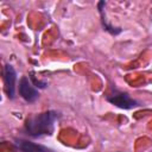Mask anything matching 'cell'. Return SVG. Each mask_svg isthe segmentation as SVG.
Masks as SVG:
<instances>
[{"instance_id":"cell-1","label":"cell","mask_w":152,"mask_h":152,"mask_svg":"<svg viewBox=\"0 0 152 152\" xmlns=\"http://www.w3.org/2000/svg\"><path fill=\"white\" fill-rule=\"evenodd\" d=\"M58 119V113L55 110H48L37 114L25 122V131L31 137L49 135L53 132V126Z\"/></svg>"},{"instance_id":"cell-2","label":"cell","mask_w":152,"mask_h":152,"mask_svg":"<svg viewBox=\"0 0 152 152\" xmlns=\"http://www.w3.org/2000/svg\"><path fill=\"white\" fill-rule=\"evenodd\" d=\"M107 101L110 102L112 104H115L116 107L124 108V109H131V108H134L138 106V102L135 100H133L127 93H122V91H118V90H115L114 93L108 95Z\"/></svg>"},{"instance_id":"cell-3","label":"cell","mask_w":152,"mask_h":152,"mask_svg":"<svg viewBox=\"0 0 152 152\" xmlns=\"http://www.w3.org/2000/svg\"><path fill=\"white\" fill-rule=\"evenodd\" d=\"M18 89H19L20 96H21L24 100H26L27 102H34V101L38 99V96H39L38 90L36 89L34 84H33V83L30 81V78L26 77V76H24V77L20 78Z\"/></svg>"},{"instance_id":"cell-4","label":"cell","mask_w":152,"mask_h":152,"mask_svg":"<svg viewBox=\"0 0 152 152\" xmlns=\"http://www.w3.org/2000/svg\"><path fill=\"white\" fill-rule=\"evenodd\" d=\"M15 81H17V74L14 68L11 64H6L4 66V83H5V90L10 99L14 97L15 94Z\"/></svg>"},{"instance_id":"cell-5","label":"cell","mask_w":152,"mask_h":152,"mask_svg":"<svg viewBox=\"0 0 152 152\" xmlns=\"http://www.w3.org/2000/svg\"><path fill=\"white\" fill-rule=\"evenodd\" d=\"M15 146L18 147V150L20 152H55L53 150L43 146V145H38L27 140H23V139H18L15 140Z\"/></svg>"},{"instance_id":"cell-6","label":"cell","mask_w":152,"mask_h":152,"mask_svg":"<svg viewBox=\"0 0 152 152\" xmlns=\"http://www.w3.org/2000/svg\"><path fill=\"white\" fill-rule=\"evenodd\" d=\"M31 80H32V83L34 84V87H39V88H45L46 83L45 82H42V81H38L34 78V76H31Z\"/></svg>"}]
</instances>
